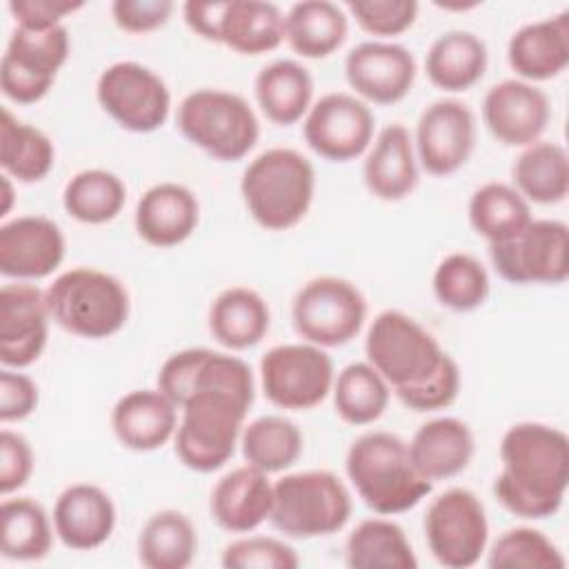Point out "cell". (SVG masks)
<instances>
[{
	"label": "cell",
	"mask_w": 569,
	"mask_h": 569,
	"mask_svg": "<svg viewBox=\"0 0 569 569\" xmlns=\"http://www.w3.org/2000/svg\"><path fill=\"white\" fill-rule=\"evenodd\" d=\"M511 178L529 204H558L569 193V156L553 140H536L518 153Z\"/></svg>",
	"instance_id": "33"
},
{
	"label": "cell",
	"mask_w": 569,
	"mask_h": 569,
	"mask_svg": "<svg viewBox=\"0 0 569 569\" xmlns=\"http://www.w3.org/2000/svg\"><path fill=\"white\" fill-rule=\"evenodd\" d=\"M176 4L169 0H116L111 18L127 33H149L167 24Z\"/></svg>",
	"instance_id": "48"
},
{
	"label": "cell",
	"mask_w": 569,
	"mask_h": 569,
	"mask_svg": "<svg viewBox=\"0 0 569 569\" xmlns=\"http://www.w3.org/2000/svg\"><path fill=\"white\" fill-rule=\"evenodd\" d=\"M333 378L329 353L305 340L276 345L260 358L262 393L271 405L287 411L318 407L331 393Z\"/></svg>",
	"instance_id": "13"
},
{
	"label": "cell",
	"mask_w": 569,
	"mask_h": 569,
	"mask_svg": "<svg viewBox=\"0 0 569 569\" xmlns=\"http://www.w3.org/2000/svg\"><path fill=\"white\" fill-rule=\"evenodd\" d=\"M331 396L338 418L347 425L362 427L376 422L385 413L391 398V387L365 360L351 362L336 373Z\"/></svg>",
	"instance_id": "41"
},
{
	"label": "cell",
	"mask_w": 569,
	"mask_h": 569,
	"mask_svg": "<svg viewBox=\"0 0 569 569\" xmlns=\"http://www.w3.org/2000/svg\"><path fill=\"white\" fill-rule=\"evenodd\" d=\"M240 449L247 465L264 473H280L300 460L305 438L293 420L267 413L242 427Z\"/></svg>",
	"instance_id": "39"
},
{
	"label": "cell",
	"mask_w": 569,
	"mask_h": 569,
	"mask_svg": "<svg viewBox=\"0 0 569 569\" xmlns=\"http://www.w3.org/2000/svg\"><path fill=\"white\" fill-rule=\"evenodd\" d=\"M487 62V44L476 33L451 29L431 42L425 56V71L433 87L458 93L482 80Z\"/></svg>",
	"instance_id": "31"
},
{
	"label": "cell",
	"mask_w": 569,
	"mask_h": 569,
	"mask_svg": "<svg viewBox=\"0 0 569 569\" xmlns=\"http://www.w3.org/2000/svg\"><path fill=\"white\" fill-rule=\"evenodd\" d=\"M127 202V187L120 176L107 169L78 171L62 191L64 211L82 224L111 222Z\"/></svg>",
	"instance_id": "42"
},
{
	"label": "cell",
	"mask_w": 569,
	"mask_h": 569,
	"mask_svg": "<svg viewBox=\"0 0 569 569\" xmlns=\"http://www.w3.org/2000/svg\"><path fill=\"white\" fill-rule=\"evenodd\" d=\"M422 529L429 553L447 569L473 567L487 551L489 520L485 505L465 487H451L433 498L425 511Z\"/></svg>",
	"instance_id": "11"
},
{
	"label": "cell",
	"mask_w": 569,
	"mask_h": 569,
	"mask_svg": "<svg viewBox=\"0 0 569 569\" xmlns=\"http://www.w3.org/2000/svg\"><path fill=\"white\" fill-rule=\"evenodd\" d=\"M502 469L496 500L513 516L545 520L565 502L569 487V438L545 422H516L500 440Z\"/></svg>",
	"instance_id": "1"
},
{
	"label": "cell",
	"mask_w": 569,
	"mask_h": 569,
	"mask_svg": "<svg viewBox=\"0 0 569 569\" xmlns=\"http://www.w3.org/2000/svg\"><path fill=\"white\" fill-rule=\"evenodd\" d=\"M53 518L33 498H7L0 505V551L7 560L33 562L51 551Z\"/></svg>",
	"instance_id": "37"
},
{
	"label": "cell",
	"mask_w": 569,
	"mask_h": 569,
	"mask_svg": "<svg viewBox=\"0 0 569 569\" xmlns=\"http://www.w3.org/2000/svg\"><path fill=\"white\" fill-rule=\"evenodd\" d=\"M209 331L229 351L256 347L269 331L267 300L251 287L222 289L209 307Z\"/></svg>",
	"instance_id": "30"
},
{
	"label": "cell",
	"mask_w": 569,
	"mask_h": 569,
	"mask_svg": "<svg viewBox=\"0 0 569 569\" xmlns=\"http://www.w3.org/2000/svg\"><path fill=\"white\" fill-rule=\"evenodd\" d=\"M200 222L196 193L180 182H158L149 187L133 213L136 233L151 247H178L193 236Z\"/></svg>",
	"instance_id": "23"
},
{
	"label": "cell",
	"mask_w": 569,
	"mask_h": 569,
	"mask_svg": "<svg viewBox=\"0 0 569 569\" xmlns=\"http://www.w3.org/2000/svg\"><path fill=\"white\" fill-rule=\"evenodd\" d=\"M178 427V407L160 389H133L111 409V429L131 451H156L167 445Z\"/></svg>",
	"instance_id": "27"
},
{
	"label": "cell",
	"mask_w": 569,
	"mask_h": 569,
	"mask_svg": "<svg viewBox=\"0 0 569 569\" xmlns=\"http://www.w3.org/2000/svg\"><path fill=\"white\" fill-rule=\"evenodd\" d=\"M431 289L445 309L467 313L487 302L491 282L485 264L476 256L453 251L438 262Z\"/></svg>",
	"instance_id": "43"
},
{
	"label": "cell",
	"mask_w": 569,
	"mask_h": 569,
	"mask_svg": "<svg viewBox=\"0 0 569 569\" xmlns=\"http://www.w3.org/2000/svg\"><path fill=\"white\" fill-rule=\"evenodd\" d=\"M367 320V300L347 278L318 276L307 280L291 300L296 333L322 349L351 342Z\"/></svg>",
	"instance_id": "9"
},
{
	"label": "cell",
	"mask_w": 569,
	"mask_h": 569,
	"mask_svg": "<svg viewBox=\"0 0 569 569\" xmlns=\"http://www.w3.org/2000/svg\"><path fill=\"white\" fill-rule=\"evenodd\" d=\"M496 273L511 284H562L569 276V227L531 218L516 236L489 244Z\"/></svg>",
	"instance_id": "12"
},
{
	"label": "cell",
	"mask_w": 569,
	"mask_h": 569,
	"mask_svg": "<svg viewBox=\"0 0 569 569\" xmlns=\"http://www.w3.org/2000/svg\"><path fill=\"white\" fill-rule=\"evenodd\" d=\"M476 147V116L456 98L431 102L418 118L413 149L418 164L438 178L467 164Z\"/></svg>",
	"instance_id": "17"
},
{
	"label": "cell",
	"mask_w": 569,
	"mask_h": 569,
	"mask_svg": "<svg viewBox=\"0 0 569 569\" xmlns=\"http://www.w3.org/2000/svg\"><path fill=\"white\" fill-rule=\"evenodd\" d=\"M62 229L44 216H16L0 224V273L18 282L51 276L64 260Z\"/></svg>",
	"instance_id": "21"
},
{
	"label": "cell",
	"mask_w": 569,
	"mask_h": 569,
	"mask_svg": "<svg viewBox=\"0 0 569 569\" xmlns=\"http://www.w3.org/2000/svg\"><path fill=\"white\" fill-rule=\"evenodd\" d=\"M240 196L258 227L267 231L293 229L311 209L316 169L298 149L271 147L244 167Z\"/></svg>",
	"instance_id": "3"
},
{
	"label": "cell",
	"mask_w": 569,
	"mask_h": 569,
	"mask_svg": "<svg viewBox=\"0 0 569 569\" xmlns=\"http://www.w3.org/2000/svg\"><path fill=\"white\" fill-rule=\"evenodd\" d=\"M507 60L525 82H545L569 64V11L522 24L507 44Z\"/></svg>",
	"instance_id": "26"
},
{
	"label": "cell",
	"mask_w": 569,
	"mask_h": 569,
	"mask_svg": "<svg viewBox=\"0 0 569 569\" xmlns=\"http://www.w3.org/2000/svg\"><path fill=\"white\" fill-rule=\"evenodd\" d=\"M418 158L413 136L400 122L382 127L367 149L362 180L371 196L385 202H398L418 187Z\"/></svg>",
	"instance_id": "25"
},
{
	"label": "cell",
	"mask_w": 569,
	"mask_h": 569,
	"mask_svg": "<svg viewBox=\"0 0 569 569\" xmlns=\"http://www.w3.org/2000/svg\"><path fill=\"white\" fill-rule=\"evenodd\" d=\"M413 53L387 40H365L345 58V78L365 102L396 104L409 96L416 82Z\"/></svg>",
	"instance_id": "18"
},
{
	"label": "cell",
	"mask_w": 569,
	"mask_h": 569,
	"mask_svg": "<svg viewBox=\"0 0 569 569\" xmlns=\"http://www.w3.org/2000/svg\"><path fill=\"white\" fill-rule=\"evenodd\" d=\"M365 356L398 400L422 389L453 360L431 331L398 309H385L373 318Z\"/></svg>",
	"instance_id": "4"
},
{
	"label": "cell",
	"mask_w": 569,
	"mask_h": 569,
	"mask_svg": "<svg viewBox=\"0 0 569 569\" xmlns=\"http://www.w3.org/2000/svg\"><path fill=\"white\" fill-rule=\"evenodd\" d=\"M82 0H9V13L16 20V27L44 31L62 24L64 16L82 9Z\"/></svg>",
	"instance_id": "50"
},
{
	"label": "cell",
	"mask_w": 569,
	"mask_h": 569,
	"mask_svg": "<svg viewBox=\"0 0 569 569\" xmlns=\"http://www.w3.org/2000/svg\"><path fill=\"white\" fill-rule=\"evenodd\" d=\"M247 413L249 409L224 396L193 393L180 407V422L173 433L178 460L198 473L224 467L240 445Z\"/></svg>",
	"instance_id": "8"
},
{
	"label": "cell",
	"mask_w": 569,
	"mask_h": 569,
	"mask_svg": "<svg viewBox=\"0 0 569 569\" xmlns=\"http://www.w3.org/2000/svg\"><path fill=\"white\" fill-rule=\"evenodd\" d=\"M345 562L351 569H416L418 558L405 529L385 516L360 520L347 538Z\"/></svg>",
	"instance_id": "35"
},
{
	"label": "cell",
	"mask_w": 569,
	"mask_h": 569,
	"mask_svg": "<svg viewBox=\"0 0 569 569\" xmlns=\"http://www.w3.org/2000/svg\"><path fill=\"white\" fill-rule=\"evenodd\" d=\"M273 502V482L269 473L242 465L227 471L211 489V520L229 533H251L269 520Z\"/></svg>",
	"instance_id": "24"
},
{
	"label": "cell",
	"mask_w": 569,
	"mask_h": 569,
	"mask_svg": "<svg viewBox=\"0 0 569 569\" xmlns=\"http://www.w3.org/2000/svg\"><path fill=\"white\" fill-rule=\"evenodd\" d=\"M491 569H562L565 556L542 531L533 527H511L485 551Z\"/></svg>",
	"instance_id": "44"
},
{
	"label": "cell",
	"mask_w": 569,
	"mask_h": 569,
	"mask_svg": "<svg viewBox=\"0 0 569 569\" xmlns=\"http://www.w3.org/2000/svg\"><path fill=\"white\" fill-rule=\"evenodd\" d=\"M44 291L29 282H11L0 291V362L9 369L33 365L49 340Z\"/></svg>",
	"instance_id": "19"
},
{
	"label": "cell",
	"mask_w": 569,
	"mask_h": 569,
	"mask_svg": "<svg viewBox=\"0 0 569 569\" xmlns=\"http://www.w3.org/2000/svg\"><path fill=\"white\" fill-rule=\"evenodd\" d=\"M469 224L489 244L516 236L531 220V204L507 182L480 184L467 204Z\"/></svg>",
	"instance_id": "40"
},
{
	"label": "cell",
	"mask_w": 569,
	"mask_h": 569,
	"mask_svg": "<svg viewBox=\"0 0 569 569\" xmlns=\"http://www.w3.org/2000/svg\"><path fill=\"white\" fill-rule=\"evenodd\" d=\"M38 385L20 369L2 367L0 371V420L20 422L29 418L38 407Z\"/></svg>",
	"instance_id": "49"
},
{
	"label": "cell",
	"mask_w": 569,
	"mask_h": 569,
	"mask_svg": "<svg viewBox=\"0 0 569 569\" xmlns=\"http://www.w3.org/2000/svg\"><path fill=\"white\" fill-rule=\"evenodd\" d=\"M345 471L358 498L378 516L405 513L433 489L416 471L409 445L391 431L360 433L347 449Z\"/></svg>",
	"instance_id": "2"
},
{
	"label": "cell",
	"mask_w": 569,
	"mask_h": 569,
	"mask_svg": "<svg viewBox=\"0 0 569 569\" xmlns=\"http://www.w3.org/2000/svg\"><path fill=\"white\" fill-rule=\"evenodd\" d=\"M284 40V16L273 2L227 0L220 22V44L242 56H260Z\"/></svg>",
	"instance_id": "34"
},
{
	"label": "cell",
	"mask_w": 569,
	"mask_h": 569,
	"mask_svg": "<svg viewBox=\"0 0 569 569\" xmlns=\"http://www.w3.org/2000/svg\"><path fill=\"white\" fill-rule=\"evenodd\" d=\"M116 505L111 496L91 482L62 489L53 505V529L58 540L73 551L102 547L116 529Z\"/></svg>",
	"instance_id": "22"
},
{
	"label": "cell",
	"mask_w": 569,
	"mask_h": 569,
	"mask_svg": "<svg viewBox=\"0 0 569 569\" xmlns=\"http://www.w3.org/2000/svg\"><path fill=\"white\" fill-rule=\"evenodd\" d=\"M176 124L193 147L222 162L242 160L260 138L253 107L240 93L211 87L180 100Z\"/></svg>",
	"instance_id": "7"
},
{
	"label": "cell",
	"mask_w": 569,
	"mask_h": 569,
	"mask_svg": "<svg viewBox=\"0 0 569 569\" xmlns=\"http://www.w3.org/2000/svg\"><path fill=\"white\" fill-rule=\"evenodd\" d=\"M253 93L269 122L289 127L302 120L311 109L313 78L298 60L278 58L256 73Z\"/></svg>",
	"instance_id": "29"
},
{
	"label": "cell",
	"mask_w": 569,
	"mask_h": 569,
	"mask_svg": "<svg viewBox=\"0 0 569 569\" xmlns=\"http://www.w3.org/2000/svg\"><path fill=\"white\" fill-rule=\"evenodd\" d=\"M349 20L336 2L302 0L284 13V40L302 58H327L347 40Z\"/></svg>",
	"instance_id": "32"
},
{
	"label": "cell",
	"mask_w": 569,
	"mask_h": 569,
	"mask_svg": "<svg viewBox=\"0 0 569 569\" xmlns=\"http://www.w3.org/2000/svg\"><path fill=\"white\" fill-rule=\"evenodd\" d=\"M69 31L64 24L44 31L16 27L0 62V89L18 104L42 100L69 58Z\"/></svg>",
	"instance_id": "15"
},
{
	"label": "cell",
	"mask_w": 569,
	"mask_h": 569,
	"mask_svg": "<svg viewBox=\"0 0 569 569\" xmlns=\"http://www.w3.org/2000/svg\"><path fill=\"white\" fill-rule=\"evenodd\" d=\"M11 204H13V184H11V178L2 173V207H0L2 218L11 211Z\"/></svg>",
	"instance_id": "52"
},
{
	"label": "cell",
	"mask_w": 569,
	"mask_h": 569,
	"mask_svg": "<svg viewBox=\"0 0 569 569\" xmlns=\"http://www.w3.org/2000/svg\"><path fill=\"white\" fill-rule=\"evenodd\" d=\"M224 569H296L300 558L291 545L273 536H242L224 545Z\"/></svg>",
	"instance_id": "45"
},
{
	"label": "cell",
	"mask_w": 569,
	"mask_h": 569,
	"mask_svg": "<svg viewBox=\"0 0 569 569\" xmlns=\"http://www.w3.org/2000/svg\"><path fill=\"white\" fill-rule=\"evenodd\" d=\"M198 553V531L178 509H160L138 533V560L147 569H184Z\"/></svg>",
	"instance_id": "36"
},
{
	"label": "cell",
	"mask_w": 569,
	"mask_h": 569,
	"mask_svg": "<svg viewBox=\"0 0 569 569\" xmlns=\"http://www.w3.org/2000/svg\"><path fill=\"white\" fill-rule=\"evenodd\" d=\"M33 473V449L29 440L11 429L0 431V493L22 489Z\"/></svg>",
	"instance_id": "47"
},
{
	"label": "cell",
	"mask_w": 569,
	"mask_h": 569,
	"mask_svg": "<svg viewBox=\"0 0 569 569\" xmlns=\"http://www.w3.org/2000/svg\"><path fill=\"white\" fill-rule=\"evenodd\" d=\"M227 2H196L189 0L182 4V18L187 27L207 42L220 44V22Z\"/></svg>",
	"instance_id": "51"
},
{
	"label": "cell",
	"mask_w": 569,
	"mask_h": 569,
	"mask_svg": "<svg viewBox=\"0 0 569 569\" xmlns=\"http://www.w3.org/2000/svg\"><path fill=\"white\" fill-rule=\"evenodd\" d=\"M347 11L358 27L378 38L400 36L413 27L418 2L413 0H351Z\"/></svg>",
	"instance_id": "46"
},
{
	"label": "cell",
	"mask_w": 569,
	"mask_h": 569,
	"mask_svg": "<svg viewBox=\"0 0 569 569\" xmlns=\"http://www.w3.org/2000/svg\"><path fill=\"white\" fill-rule=\"evenodd\" d=\"M407 445L416 471L429 482L462 473L476 451L471 427L453 416L422 422Z\"/></svg>",
	"instance_id": "28"
},
{
	"label": "cell",
	"mask_w": 569,
	"mask_h": 569,
	"mask_svg": "<svg viewBox=\"0 0 569 569\" xmlns=\"http://www.w3.org/2000/svg\"><path fill=\"white\" fill-rule=\"evenodd\" d=\"M351 493L342 478L329 469L287 473L273 482L271 525L298 540L340 531L351 518Z\"/></svg>",
	"instance_id": "6"
},
{
	"label": "cell",
	"mask_w": 569,
	"mask_h": 569,
	"mask_svg": "<svg viewBox=\"0 0 569 569\" xmlns=\"http://www.w3.org/2000/svg\"><path fill=\"white\" fill-rule=\"evenodd\" d=\"M482 120L498 142L527 147L545 133L551 120V104L540 87L520 78H507L485 93Z\"/></svg>",
	"instance_id": "20"
},
{
	"label": "cell",
	"mask_w": 569,
	"mask_h": 569,
	"mask_svg": "<svg viewBox=\"0 0 569 569\" xmlns=\"http://www.w3.org/2000/svg\"><path fill=\"white\" fill-rule=\"evenodd\" d=\"M0 164L2 173L16 182H40L56 164L53 142L42 129L18 120L9 109H2Z\"/></svg>",
	"instance_id": "38"
},
{
	"label": "cell",
	"mask_w": 569,
	"mask_h": 569,
	"mask_svg": "<svg viewBox=\"0 0 569 569\" xmlns=\"http://www.w3.org/2000/svg\"><path fill=\"white\" fill-rule=\"evenodd\" d=\"M44 298L51 320L67 333L87 340L118 333L131 311L129 291L122 280L93 267L62 271L44 289Z\"/></svg>",
	"instance_id": "5"
},
{
	"label": "cell",
	"mask_w": 569,
	"mask_h": 569,
	"mask_svg": "<svg viewBox=\"0 0 569 569\" xmlns=\"http://www.w3.org/2000/svg\"><path fill=\"white\" fill-rule=\"evenodd\" d=\"M376 118L365 100L353 93L331 91L320 96L302 118L307 147L329 162L360 158L373 142Z\"/></svg>",
	"instance_id": "16"
},
{
	"label": "cell",
	"mask_w": 569,
	"mask_h": 569,
	"mask_svg": "<svg viewBox=\"0 0 569 569\" xmlns=\"http://www.w3.org/2000/svg\"><path fill=\"white\" fill-rule=\"evenodd\" d=\"M158 389L180 409L193 393H218L251 409L256 382L251 367L231 353L189 347L171 353L158 371Z\"/></svg>",
	"instance_id": "10"
},
{
	"label": "cell",
	"mask_w": 569,
	"mask_h": 569,
	"mask_svg": "<svg viewBox=\"0 0 569 569\" xmlns=\"http://www.w3.org/2000/svg\"><path fill=\"white\" fill-rule=\"evenodd\" d=\"M96 98L102 111L131 133L160 129L171 111L167 82L153 69L133 60L109 64L98 76Z\"/></svg>",
	"instance_id": "14"
}]
</instances>
